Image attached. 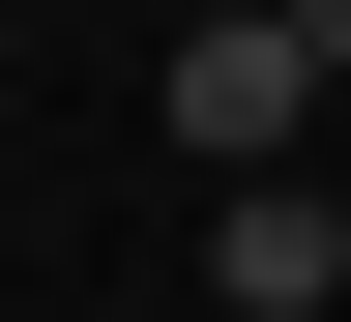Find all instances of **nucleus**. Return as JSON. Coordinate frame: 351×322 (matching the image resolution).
Instances as JSON below:
<instances>
[{"label": "nucleus", "mask_w": 351, "mask_h": 322, "mask_svg": "<svg viewBox=\"0 0 351 322\" xmlns=\"http://www.w3.org/2000/svg\"><path fill=\"white\" fill-rule=\"evenodd\" d=\"M205 293H234V322H322L351 293V205H322V176H205Z\"/></svg>", "instance_id": "nucleus-2"}, {"label": "nucleus", "mask_w": 351, "mask_h": 322, "mask_svg": "<svg viewBox=\"0 0 351 322\" xmlns=\"http://www.w3.org/2000/svg\"><path fill=\"white\" fill-rule=\"evenodd\" d=\"M293 88H322V30H293V0H205V30H176V147L205 176H293Z\"/></svg>", "instance_id": "nucleus-1"}, {"label": "nucleus", "mask_w": 351, "mask_h": 322, "mask_svg": "<svg viewBox=\"0 0 351 322\" xmlns=\"http://www.w3.org/2000/svg\"><path fill=\"white\" fill-rule=\"evenodd\" d=\"M322 205H351V176H322Z\"/></svg>", "instance_id": "nucleus-5"}, {"label": "nucleus", "mask_w": 351, "mask_h": 322, "mask_svg": "<svg viewBox=\"0 0 351 322\" xmlns=\"http://www.w3.org/2000/svg\"><path fill=\"white\" fill-rule=\"evenodd\" d=\"M293 30H322V59H351V0H293Z\"/></svg>", "instance_id": "nucleus-3"}, {"label": "nucleus", "mask_w": 351, "mask_h": 322, "mask_svg": "<svg viewBox=\"0 0 351 322\" xmlns=\"http://www.w3.org/2000/svg\"><path fill=\"white\" fill-rule=\"evenodd\" d=\"M176 30H205V0H176Z\"/></svg>", "instance_id": "nucleus-4"}]
</instances>
